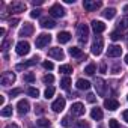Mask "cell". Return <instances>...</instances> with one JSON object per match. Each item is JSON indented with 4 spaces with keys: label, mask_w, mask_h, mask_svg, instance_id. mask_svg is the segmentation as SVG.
I'll return each mask as SVG.
<instances>
[{
    "label": "cell",
    "mask_w": 128,
    "mask_h": 128,
    "mask_svg": "<svg viewBox=\"0 0 128 128\" xmlns=\"http://www.w3.org/2000/svg\"><path fill=\"white\" fill-rule=\"evenodd\" d=\"M102 48H104V39L101 36H96L95 41L92 42V47H90V51L94 56H100L102 53Z\"/></svg>",
    "instance_id": "obj_1"
},
{
    "label": "cell",
    "mask_w": 128,
    "mask_h": 128,
    "mask_svg": "<svg viewBox=\"0 0 128 128\" xmlns=\"http://www.w3.org/2000/svg\"><path fill=\"white\" fill-rule=\"evenodd\" d=\"M77 36H78V41L82 44L88 41V36H89V27H88V24L82 23V24L77 26Z\"/></svg>",
    "instance_id": "obj_2"
},
{
    "label": "cell",
    "mask_w": 128,
    "mask_h": 128,
    "mask_svg": "<svg viewBox=\"0 0 128 128\" xmlns=\"http://www.w3.org/2000/svg\"><path fill=\"white\" fill-rule=\"evenodd\" d=\"M50 41H51V35H48V33H41L39 36H36L35 45H36L38 48H44V47H47V45L50 44Z\"/></svg>",
    "instance_id": "obj_3"
},
{
    "label": "cell",
    "mask_w": 128,
    "mask_h": 128,
    "mask_svg": "<svg viewBox=\"0 0 128 128\" xmlns=\"http://www.w3.org/2000/svg\"><path fill=\"white\" fill-rule=\"evenodd\" d=\"M15 51H17L18 56H26V54H29V51H30V44H29L27 41H20V42L17 44V47H15Z\"/></svg>",
    "instance_id": "obj_4"
},
{
    "label": "cell",
    "mask_w": 128,
    "mask_h": 128,
    "mask_svg": "<svg viewBox=\"0 0 128 128\" xmlns=\"http://www.w3.org/2000/svg\"><path fill=\"white\" fill-rule=\"evenodd\" d=\"M48 12H50V15L54 17V18H62L63 15H65V9H63V6H60L59 3L53 5V6L48 9Z\"/></svg>",
    "instance_id": "obj_5"
},
{
    "label": "cell",
    "mask_w": 128,
    "mask_h": 128,
    "mask_svg": "<svg viewBox=\"0 0 128 128\" xmlns=\"http://www.w3.org/2000/svg\"><path fill=\"white\" fill-rule=\"evenodd\" d=\"M83 8L88 12H94V11L101 8V2H96V0H84V2H83Z\"/></svg>",
    "instance_id": "obj_6"
},
{
    "label": "cell",
    "mask_w": 128,
    "mask_h": 128,
    "mask_svg": "<svg viewBox=\"0 0 128 128\" xmlns=\"http://www.w3.org/2000/svg\"><path fill=\"white\" fill-rule=\"evenodd\" d=\"M48 56L56 59V60H63V57H65V54H63V50L59 48V47H53L48 50Z\"/></svg>",
    "instance_id": "obj_7"
},
{
    "label": "cell",
    "mask_w": 128,
    "mask_h": 128,
    "mask_svg": "<svg viewBox=\"0 0 128 128\" xmlns=\"http://www.w3.org/2000/svg\"><path fill=\"white\" fill-rule=\"evenodd\" d=\"M26 3H23V2H12L11 5H9V11L11 12H15V14H20V12H24L26 11Z\"/></svg>",
    "instance_id": "obj_8"
},
{
    "label": "cell",
    "mask_w": 128,
    "mask_h": 128,
    "mask_svg": "<svg viewBox=\"0 0 128 128\" xmlns=\"http://www.w3.org/2000/svg\"><path fill=\"white\" fill-rule=\"evenodd\" d=\"M95 89H96V92H98V95L100 96H104L106 95V82L101 78V77H98L96 80H95Z\"/></svg>",
    "instance_id": "obj_9"
},
{
    "label": "cell",
    "mask_w": 128,
    "mask_h": 128,
    "mask_svg": "<svg viewBox=\"0 0 128 128\" xmlns=\"http://www.w3.org/2000/svg\"><path fill=\"white\" fill-rule=\"evenodd\" d=\"M29 108H30V104H29L27 100H20V101H18V104H17V110H18V113H20L21 116H23V114H27Z\"/></svg>",
    "instance_id": "obj_10"
},
{
    "label": "cell",
    "mask_w": 128,
    "mask_h": 128,
    "mask_svg": "<svg viewBox=\"0 0 128 128\" xmlns=\"http://www.w3.org/2000/svg\"><path fill=\"white\" fill-rule=\"evenodd\" d=\"M0 82H2L3 86H9V84H12V83L15 82V74H14V72H3Z\"/></svg>",
    "instance_id": "obj_11"
},
{
    "label": "cell",
    "mask_w": 128,
    "mask_h": 128,
    "mask_svg": "<svg viewBox=\"0 0 128 128\" xmlns=\"http://www.w3.org/2000/svg\"><path fill=\"white\" fill-rule=\"evenodd\" d=\"M51 108H53V112L54 113H60L63 108H65V98H57L53 104H51Z\"/></svg>",
    "instance_id": "obj_12"
},
{
    "label": "cell",
    "mask_w": 128,
    "mask_h": 128,
    "mask_svg": "<svg viewBox=\"0 0 128 128\" xmlns=\"http://www.w3.org/2000/svg\"><path fill=\"white\" fill-rule=\"evenodd\" d=\"M71 114L72 116H82V114H84V106L82 102H74L71 106Z\"/></svg>",
    "instance_id": "obj_13"
},
{
    "label": "cell",
    "mask_w": 128,
    "mask_h": 128,
    "mask_svg": "<svg viewBox=\"0 0 128 128\" xmlns=\"http://www.w3.org/2000/svg\"><path fill=\"white\" fill-rule=\"evenodd\" d=\"M104 107L110 112H114L116 108H119V101L114 100V98H108V100H104Z\"/></svg>",
    "instance_id": "obj_14"
},
{
    "label": "cell",
    "mask_w": 128,
    "mask_h": 128,
    "mask_svg": "<svg viewBox=\"0 0 128 128\" xmlns=\"http://www.w3.org/2000/svg\"><path fill=\"white\" fill-rule=\"evenodd\" d=\"M122 54V48L119 45H110L107 50V56L108 57H119Z\"/></svg>",
    "instance_id": "obj_15"
},
{
    "label": "cell",
    "mask_w": 128,
    "mask_h": 128,
    "mask_svg": "<svg viewBox=\"0 0 128 128\" xmlns=\"http://www.w3.org/2000/svg\"><path fill=\"white\" fill-rule=\"evenodd\" d=\"M33 30H35V29H33V26H32L30 23H24V26L20 29V33H18V35H20V36H30V35L33 33Z\"/></svg>",
    "instance_id": "obj_16"
},
{
    "label": "cell",
    "mask_w": 128,
    "mask_h": 128,
    "mask_svg": "<svg viewBox=\"0 0 128 128\" xmlns=\"http://www.w3.org/2000/svg\"><path fill=\"white\" fill-rule=\"evenodd\" d=\"M41 27H44V29H54L56 27V21L53 18L44 17V18H41Z\"/></svg>",
    "instance_id": "obj_17"
},
{
    "label": "cell",
    "mask_w": 128,
    "mask_h": 128,
    "mask_svg": "<svg viewBox=\"0 0 128 128\" xmlns=\"http://www.w3.org/2000/svg\"><path fill=\"white\" fill-rule=\"evenodd\" d=\"M38 57H33V59H30V60H27V62H23V63H18L17 65V70L20 71V70H26V68H29V66H33V65H36L38 63Z\"/></svg>",
    "instance_id": "obj_18"
},
{
    "label": "cell",
    "mask_w": 128,
    "mask_h": 128,
    "mask_svg": "<svg viewBox=\"0 0 128 128\" xmlns=\"http://www.w3.org/2000/svg\"><path fill=\"white\" fill-rule=\"evenodd\" d=\"M92 29H94L95 33H102V32L106 30V24H104L102 21H96V20H94V21H92Z\"/></svg>",
    "instance_id": "obj_19"
},
{
    "label": "cell",
    "mask_w": 128,
    "mask_h": 128,
    "mask_svg": "<svg viewBox=\"0 0 128 128\" xmlns=\"http://www.w3.org/2000/svg\"><path fill=\"white\" fill-rule=\"evenodd\" d=\"M71 33L70 32H60L59 35H57V41L60 42V44H66V42H70L71 41Z\"/></svg>",
    "instance_id": "obj_20"
},
{
    "label": "cell",
    "mask_w": 128,
    "mask_h": 128,
    "mask_svg": "<svg viewBox=\"0 0 128 128\" xmlns=\"http://www.w3.org/2000/svg\"><path fill=\"white\" fill-rule=\"evenodd\" d=\"M68 53L72 56V57H78V59H86V54H83L82 53V50L78 48V47H71L70 50H68Z\"/></svg>",
    "instance_id": "obj_21"
},
{
    "label": "cell",
    "mask_w": 128,
    "mask_h": 128,
    "mask_svg": "<svg viewBox=\"0 0 128 128\" xmlns=\"http://www.w3.org/2000/svg\"><path fill=\"white\" fill-rule=\"evenodd\" d=\"M76 86H77V89H78V90H89L90 83H89L88 80H84V78H78Z\"/></svg>",
    "instance_id": "obj_22"
},
{
    "label": "cell",
    "mask_w": 128,
    "mask_h": 128,
    "mask_svg": "<svg viewBox=\"0 0 128 128\" xmlns=\"http://www.w3.org/2000/svg\"><path fill=\"white\" fill-rule=\"evenodd\" d=\"M102 110L101 108H98V107H95V108H92V112H90V118L92 119H95V120H101L102 119Z\"/></svg>",
    "instance_id": "obj_23"
},
{
    "label": "cell",
    "mask_w": 128,
    "mask_h": 128,
    "mask_svg": "<svg viewBox=\"0 0 128 128\" xmlns=\"http://www.w3.org/2000/svg\"><path fill=\"white\" fill-rule=\"evenodd\" d=\"M114 15H116V9H114V8H107V9L102 12V17H104V18H107V20L114 18Z\"/></svg>",
    "instance_id": "obj_24"
},
{
    "label": "cell",
    "mask_w": 128,
    "mask_h": 128,
    "mask_svg": "<svg viewBox=\"0 0 128 128\" xmlns=\"http://www.w3.org/2000/svg\"><path fill=\"white\" fill-rule=\"evenodd\" d=\"M118 27H119L120 30H125V29H128V15H125V17H122V18L119 20V23H118Z\"/></svg>",
    "instance_id": "obj_25"
},
{
    "label": "cell",
    "mask_w": 128,
    "mask_h": 128,
    "mask_svg": "<svg viewBox=\"0 0 128 128\" xmlns=\"http://www.w3.org/2000/svg\"><path fill=\"white\" fill-rule=\"evenodd\" d=\"M70 84H71V78L66 76V77H63L62 80H60V86H62V89H65V90H68L70 89Z\"/></svg>",
    "instance_id": "obj_26"
},
{
    "label": "cell",
    "mask_w": 128,
    "mask_h": 128,
    "mask_svg": "<svg viewBox=\"0 0 128 128\" xmlns=\"http://www.w3.org/2000/svg\"><path fill=\"white\" fill-rule=\"evenodd\" d=\"M59 71H60L62 74H66V76H68V74L72 72V66H71V65H60V66H59Z\"/></svg>",
    "instance_id": "obj_27"
},
{
    "label": "cell",
    "mask_w": 128,
    "mask_h": 128,
    "mask_svg": "<svg viewBox=\"0 0 128 128\" xmlns=\"http://www.w3.org/2000/svg\"><path fill=\"white\" fill-rule=\"evenodd\" d=\"M95 71H96V66H95V63H89V65L84 68V72H86L88 76H94V74H95Z\"/></svg>",
    "instance_id": "obj_28"
},
{
    "label": "cell",
    "mask_w": 128,
    "mask_h": 128,
    "mask_svg": "<svg viewBox=\"0 0 128 128\" xmlns=\"http://www.w3.org/2000/svg\"><path fill=\"white\" fill-rule=\"evenodd\" d=\"M0 114H2L3 118L11 116V114H12V106H6V107H3V108H2V112H0Z\"/></svg>",
    "instance_id": "obj_29"
},
{
    "label": "cell",
    "mask_w": 128,
    "mask_h": 128,
    "mask_svg": "<svg viewBox=\"0 0 128 128\" xmlns=\"http://www.w3.org/2000/svg\"><path fill=\"white\" fill-rule=\"evenodd\" d=\"M54 92H56V89H54L53 86H50V88H47V89H45V92H44V96H45L47 100H50V98H53Z\"/></svg>",
    "instance_id": "obj_30"
},
{
    "label": "cell",
    "mask_w": 128,
    "mask_h": 128,
    "mask_svg": "<svg viewBox=\"0 0 128 128\" xmlns=\"http://www.w3.org/2000/svg\"><path fill=\"white\" fill-rule=\"evenodd\" d=\"M36 125L39 128H48L50 126V120L48 119H39V120H36Z\"/></svg>",
    "instance_id": "obj_31"
},
{
    "label": "cell",
    "mask_w": 128,
    "mask_h": 128,
    "mask_svg": "<svg viewBox=\"0 0 128 128\" xmlns=\"http://www.w3.org/2000/svg\"><path fill=\"white\" fill-rule=\"evenodd\" d=\"M74 128H90V125L86 120H77L76 125H74Z\"/></svg>",
    "instance_id": "obj_32"
},
{
    "label": "cell",
    "mask_w": 128,
    "mask_h": 128,
    "mask_svg": "<svg viewBox=\"0 0 128 128\" xmlns=\"http://www.w3.org/2000/svg\"><path fill=\"white\" fill-rule=\"evenodd\" d=\"M42 82H44L45 84H51V83L54 82V76H51V74H45V76L42 77Z\"/></svg>",
    "instance_id": "obj_33"
},
{
    "label": "cell",
    "mask_w": 128,
    "mask_h": 128,
    "mask_svg": "<svg viewBox=\"0 0 128 128\" xmlns=\"http://www.w3.org/2000/svg\"><path fill=\"white\" fill-rule=\"evenodd\" d=\"M27 95H30L32 98H36L39 95V90L36 88H27Z\"/></svg>",
    "instance_id": "obj_34"
},
{
    "label": "cell",
    "mask_w": 128,
    "mask_h": 128,
    "mask_svg": "<svg viewBox=\"0 0 128 128\" xmlns=\"http://www.w3.org/2000/svg\"><path fill=\"white\" fill-rule=\"evenodd\" d=\"M110 38H112V41H119V39H122V33L118 32V30H114V32L110 33Z\"/></svg>",
    "instance_id": "obj_35"
},
{
    "label": "cell",
    "mask_w": 128,
    "mask_h": 128,
    "mask_svg": "<svg viewBox=\"0 0 128 128\" xmlns=\"http://www.w3.org/2000/svg\"><path fill=\"white\" fill-rule=\"evenodd\" d=\"M24 82H27V83H33L35 82V74L33 72H27V74H24Z\"/></svg>",
    "instance_id": "obj_36"
},
{
    "label": "cell",
    "mask_w": 128,
    "mask_h": 128,
    "mask_svg": "<svg viewBox=\"0 0 128 128\" xmlns=\"http://www.w3.org/2000/svg\"><path fill=\"white\" fill-rule=\"evenodd\" d=\"M42 66H44L45 70H48V71H51V70L54 68L53 62H50V60H44V62H42Z\"/></svg>",
    "instance_id": "obj_37"
},
{
    "label": "cell",
    "mask_w": 128,
    "mask_h": 128,
    "mask_svg": "<svg viewBox=\"0 0 128 128\" xmlns=\"http://www.w3.org/2000/svg\"><path fill=\"white\" fill-rule=\"evenodd\" d=\"M108 126L110 128H120V125H119V122L116 119H110L108 120Z\"/></svg>",
    "instance_id": "obj_38"
},
{
    "label": "cell",
    "mask_w": 128,
    "mask_h": 128,
    "mask_svg": "<svg viewBox=\"0 0 128 128\" xmlns=\"http://www.w3.org/2000/svg\"><path fill=\"white\" fill-rule=\"evenodd\" d=\"M60 124H62V126H63V128H68V126L71 125V122H70V118H68V116H65V118L62 119V122H60Z\"/></svg>",
    "instance_id": "obj_39"
},
{
    "label": "cell",
    "mask_w": 128,
    "mask_h": 128,
    "mask_svg": "<svg viewBox=\"0 0 128 128\" xmlns=\"http://www.w3.org/2000/svg\"><path fill=\"white\" fill-rule=\"evenodd\" d=\"M41 12H42L41 9H33V11L30 12V17H32V18H38V17H41Z\"/></svg>",
    "instance_id": "obj_40"
},
{
    "label": "cell",
    "mask_w": 128,
    "mask_h": 128,
    "mask_svg": "<svg viewBox=\"0 0 128 128\" xmlns=\"http://www.w3.org/2000/svg\"><path fill=\"white\" fill-rule=\"evenodd\" d=\"M21 92H23V89H20V88H17V89H12V90L9 92V95H11V96L14 98V96H17V95H20Z\"/></svg>",
    "instance_id": "obj_41"
},
{
    "label": "cell",
    "mask_w": 128,
    "mask_h": 128,
    "mask_svg": "<svg viewBox=\"0 0 128 128\" xmlns=\"http://www.w3.org/2000/svg\"><path fill=\"white\" fill-rule=\"evenodd\" d=\"M95 101H96V96H95L94 94H89V95H88V102H90V104H94Z\"/></svg>",
    "instance_id": "obj_42"
},
{
    "label": "cell",
    "mask_w": 128,
    "mask_h": 128,
    "mask_svg": "<svg viewBox=\"0 0 128 128\" xmlns=\"http://www.w3.org/2000/svg\"><path fill=\"white\" fill-rule=\"evenodd\" d=\"M11 44H12V41H5V42L2 44V50H3V51H6V50H8V47H9Z\"/></svg>",
    "instance_id": "obj_43"
},
{
    "label": "cell",
    "mask_w": 128,
    "mask_h": 128,
    "mask_svg": "<svg viewBox=\"0 0 128 128\" xmlns=\"http://www.w3.org/2000/svg\"><path fill=\"white\" fill-rule=\"evenodd\" d=\"M35 113H36V114H42V113H44V108H42L41 106H38V107H35Z\"/></svg>",
    "instance_id": "obj_44"
},
{
    "label": "cell",
    "mask_w": 128,
    "mask_h": 128,
    "mask_svg": "<svg viewBox=\"0 0 128 128\" xmlns=\"http://www.w3.org/2000/svg\"><path fill=\"white\" fill-rule=\"evenodd\" d=\"M122 118H124V120L128 124V110H125V112L122 113Z\"/></svg>",
    "instance_id": "obj_45"
},
{
    "label": "cell",
    "mask_w": 128,
    "mask_h": 128,
    "mask_svg": "<svg viewBox=\"0 0 128 128\" xmlns=\"http://www.w3.org/2000/svg\"><path fill=\"white\" fill-rule=\"evenodd\" d=\"M100 71H101V72H106V71H107V66H106V63H101V66H100Z\"/></svg>",
    "instance_id": "obj_46"
},
{
    "label": "cell",
    "mask_w": 128,
    "mask_h": 128,
    "mask_svg": "<svg viewBox=\"0 0 128 128\" xmlns=\"http://www.w3.org/2000/svg\"><path fill=\"white\" fill-rule=\"evenodd\" d=\"M119 71H120V68H119L118 65H114V66H113V74H119Z\"/></svg>",
    "instance_id": "obj_47"
},
{
    "label": "cell",
    "mask_w": 128,
    "mask_h": 128,
    "mask_svg": "<svg viewBox=\"0 0 128 128\" xmlns=\"http://www.w3.org/2000/svg\"><path fill=\"white\" fill-rule=\"evenodd\" d=\"M5 128H20V126H18L17 124H9V125H6Z\"/></svg>",
    "instance_id": "obj_48"
},
{
    "label": "cell",
    "mask_w": 128,
    "mask_h": 128,
    "mask_svg": "<svg viewBox=\"0 0 128 128\" xmlns=\"http://www.w3.org/2000/svg\"><path fill=\"white\" fill-rule=\"evenodd\" d=\"M33 5H42V0H33Z\"/></svg>",
    "instance_id": "obj_49"
},
{
    "label": "cell",
    "mask_w": 128,
    "mask_h": 128,
    "mask_svg": "<svg viewBox=\"0 0 128 128\" xmlns=\"http://www.w3.org/2000/svg\"><path fill=\"white\" fill-rule=\"evenodd\" d=\"M18 23V18H14V20H11V26H15Z\"/></svg>",
    "instance_id": "obj_50"
},
{
    "label": "cell",
    "mask_w": 128,
    "mask_h": 128,
    "mask_svg": "<svg viewBox=\"0 0 128 128\" xmlns=\"http://www.w3.org/2000/svg\"><path fill=\"white\" fill-rule=\"evenodd\" d=\"M5 33H6V30H5V29H3V27H2V29H0V35H2V36H3V35H5Z\"/></svg>",
    "instance_id": "obj_51"
},
{
    "label": "cell",
    "mask_w": 128,
    "mask_h": 128,
    "mask_svg": "<svg viewBox=\"0 0 128 128\" xmlns=\"http://www.w3.org/2000/svg\"><path fill=\"white\" fill-rule=\"evenodd\" d=\"M125 63H126V65H128V54L125 56Z\"/></svg>",
    "instance_id": "obj_52"
},
{
    "label": "cell",
    "mask_w": 128,
    "mask_h": 128,
    "mask_svg": "<svg viewBox=\"0 0 128 128\" xmlns=\"http://www.w3.org/2000/svg\"><path fill=\"white\" fill-rule=\"evenodd\" d=\"M124 11H128V5H125V6H124Z\"/></svg>",
    "instance_id": "obj_53"
}]
</instances>
